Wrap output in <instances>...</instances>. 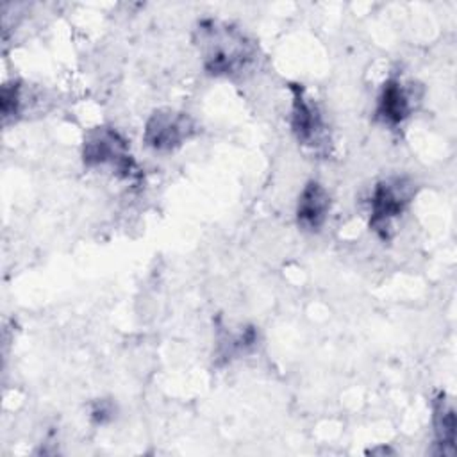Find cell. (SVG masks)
I'll use <instances>...</instances> for the list:
<instances>
[{"label": "cell", "instance_id": "obj_1", "mask_svg": "<svg viewBox=\"0 0 457 457\" xmlns=\"http://www.w3.org/2000/svg\"><path fill=\"white\" fill-rule=\"evenodd\" d=\"M196 45L204 70L216 77L239 75L255 59V45L245 32L212 20L198 25Z\"/></svg>", "mask_w": 457, "mask_h": 457}, {"label": "cell", "instance_id": "obj_2", "mask_svg": "<svg viewBox=\"0 0 457 457\" xmlns=\"http://www.w3.org/2000/svg\"><path fill=\"white\" fill-rule=\"evenodd\" d=\"M414 196V186L407 179L393 177L378 182L370 200V227L387 237L391 223L407 209Z\"/></svg>", "mask_w": 457, "mask_h": 457}, {"label": "cell", "instance_id": "obj_3", "mask_svg": "<svg viewBox=\"0 0 457 457\" xmlns=\"http://www.w3.org/2000/svg\"><path fill=\"white\" fill-rule=\"evenodd\" d=\"M196 132L195 120L182 111L159 109L145 125L143 139L155 152H171Z\"/></svg>", "mask_w": 457, "mask_h": 457}, {"label": "cell", "instance_id": "obj_4", "mask_svg": "<svg viewBox=\"0 0 457 457\" xmlns=\"http://www.w3.org/2000/svg\"><path fill=\"white\" fill-rule=\"evenodd\" d=\"M82 159L89 168L111 166L123 177H129L134 168L127 141L114 129L107 127H98L86 136Z\"/></svg>", "mask_w": 457, "mask_h": 457}, {"label": "cell", "instance_id": "obj_5", "mask_svg": "<svg viewBox=\"0 0 457 457\" xmlns=\"http://www.w3.org/2000/svg\"><path fill=\"white\" fill-rule=\"evenodd\" d=\"M291 130L298 143L305 146H318L325 134V123L321 112L298 84H291Z\"/></svg>", "mask_w": 457, "mask_h": 457}, {"label": "cell", "instance_id": "obj_6", "mask_svg": "<svg viewBox=\"0 0 457 457\" xmlns=\"http://www.w3.org/2000/svg\"><path fill=\"white\" fill-rule=\"evenodd\" d=\"M414 109V89L403 82L391 79L382 86L377 100L375 114L386 125H400Z\"/></svg>", "mask_w": 457, "mask_h": 457}, {"label": "cell", "instance_id": "obj_7", "mask_svg": "<svg viewBox=\"0 0 457 457\" xmlns=\"http://www.w3.org/2000/svg\"><path fill=\"white\" fill-rule=\"evenodd\" d=\"M330 211V196L320 182H307L296 202V221L303 230L316 232L327 221Z\"/></svg>", "mask_w": 457, "mask_h": 457}, {"label": "cell", "instance_id": "obj_8", "mask_svg": "<svg viewBox=\"0 0 457 457\" xmlns=\"http://www.w3.org/2000/svg\"><path fill=\"white\" fill-rule=\"evenodd\" d=\"M432 411H434V432H436L437 445L441 446L443 453H452L453 443H455V427H457L453 405L441 393L434 400Z\"/></svg>", "mask_w": 457, "mask_h": 457}, {"label": "cell", "instance_id": "obj_9", "mask_svg": "<svg viewBox=\"0 0 457 457\" xmlns=\"http://www.w3.org/2000/svg\"><path fill=\"white\" fill-rule=\"evenodd\" d=\"M0 107H2L4 120H7L9 116H14V114H20V109H21V89H20L18 84H4L2 86Z\"/></svg>", "mask_w": 457, "mask_h": 457}, {"label": "cell", "instance_id": "obj_10", "mask_svg": "<svg viewBox=\"0 0 457 457\" xmlns=\"http://www.w3.org/2000/svg\"><path fill=\"white\" fill-rule=\"evenodd\" d=\"M112 414V409L107 407L104 402H100L95 409H93V418L98 421V423H104L105 421V416Z\"/></svg>", "mask_w": 457, "mask_h": 457}]
</instances>
